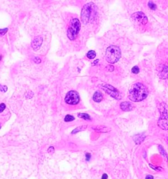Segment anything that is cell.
I'll return each mask as SVG.
<instances>
[{"mask_svg":"<svg viewBox=\"0 0 168 179\" xmlns=\"http://www.w3.org/2000/svg\"><path fill=\"white\" fill-rule=\"evenodd\" d=\"M148 95V90L145 85L141 83H136L130 87L128 98L133 102H141L145 99Z\"/></svg>","mask_w":168,"mask_h":179,"instance_id":"obj_1","label":"cell"},{"mask_svg":"<svg viewBox=\"0 0 168 179\" xmlns=\"http://www.w3.org/2000/svg\"><path fill=\"white\" fill-rule=\"evenodd\" d=\"M97 14V7L93 3H88L83 7L81 13V21L87 24L90 20L94 19Z\"/></svg>","mask_w":168,"mask_h":179,"instance_id":"obj_2","label":"cell"},{"mask_svg":"<svg viewBox=\"0 0 168 179\" xmlns=\"http://www.w3.org/2000/svg\"><path fill=\"white\" fill-rule=\"evenodd\" d=\"M160 117L158 120V125L164 131L168 130V106L165 102H161L158 105Z\"/></svg>","mask_w":168,"mask_h":179,"instance_id":"obj_3","label":"cell"},{"mask_svg":"<svg viewBox=\"0 0 168 179\" xmlns=\"http://www.w3.org/2000/svg\"><path fill=\"white\" fill-rule=\"evenodd\" d=\"M121 50L118 46L111 45L106 51L105 58L108 63L114 64L118 61L121 58Z\"/></svg>","mask_w":168,"mask_h":179,"instance_id":"obj_4","label":"cell"},{"mask_svg":"<svg viewBox=\"0 0 168 179\" xmlns=\"http://www.w3.org/2000/svg\"><path fill=\"white\" fill-rule=\"evenodd\" d=\"M81 28V23L78 19H73L70 21V25L67 30V36L70 40H75V36L79 33Z\"/></svg>","mask_w":168,"mask_h":179,"instance_id":"obj_5","label":"cell"},{"mask_svg":"<svg viewBox=\"0 0 168 179\" xmlns=\"http://www.w3.org/2000/svg\"><path fill=\"white\" fill-rule=\"evenodd\" d=\"M101 87L107 94H108L109 95L111 96L112 97H113L115 99L120 100L122 98V96H121L120 91L114 87L112 86V85L106 84V85H103Z\"/></svg>","mask_w":168,"mask_h":179,"instance_id":"obj_6","label":"cell"},{"mask_svg":"<svg viewBox=\"0 0 168 179\" xmlns=\"http://www.w3.org/2000/svg\"><path fill=\"white\" fill-rule=\"evenodd\" d=\"M64 100L68 104L71 105L77 104L80 102V96L76 91H70L66 94Z\"/></svg>","mask_w":168,"mask_h":179,"instance_id":"obj_7","label":"cell"},{"mask_svg":"<svg viewBox=\"0 0 168 179\" xmlns=\"http://www.w3.org/2000/svg\"><path fill=\"white\" fill-rule=\"evenodd\" d=\"M131 19H133V20L137 22L139 24H142V25H145L147 23V22H148L147 17L145 15L144 13H143L141 11L135 13L131 15Z\"/></svg>","mask_w":168,"mask_h":179,"instance_id":"obj_8","label":"cell"},{"mask_svg":"<svg viewBox=\"0 0 168 179\" xmlns=\"http://www.w3.org/2000/svg\"><path fill=\"white\" fill-rule=\"evenodd\" d=\"M158 75L162 80L168 78V64H160L158 67Z\"/></svg>","mask_w":168,"mask_h":179,"instance_id":"obj_9","label":"cell"},{"mask_svg":"<svg viewBox=\"0 0 168 179\" xmlns=\"http://www.w3.org/2000/svg\"><path fill=\"white\" fill-rule=\"evenodd\" d=\"M42 43H43V38L40 37V36H37V37H36L32 40L31 46L34 51H37L41 47Z\"/></svg>","mask_w":168,"mask_h":179,"instance_id":"obj_10","label":"cell"},{"mask_svg":"<svg viewBox=\"0 0 168 179\" xmlns=\"http://www.w3.org/2000/svg\"><path fill=\"white\" fill-rule=\"evenodd\" d=\"M135 106L131 102H123L120 104V108L124 112H129L133 110Z\"/></svg>","mask_w":168,"mask_h":179,"instance_id":"obj_11","label":"cell"},{"mask_svg":"<svg viewBox=\"0 0 168 179\" xmlns=\"http://www.w3.org/2000/svg\"><path fill=\"white\" fill-rule=\"evenodd\" d=\"M145 135L144 134H137L133 136V141L135 142L136 144H141L144 140L145 139Z\"/></svg>","mask_w":168,"mask_h":179,"instance_id":"obj_12","label":"cell"},{"mask_svg":"<svg viewBox=\"0 0 168 179\" xmlns=\"http://www.w3.org/2000/svg\"><path fill=\"white\" fill-rule=\"evenodd\" d=\"M95 131H96L98 133H108L109 131H111V129L107 127H104V126H97V127H94L93 128Z\"/></svg>","mask_w":168,"mask_h":179,"instance_id":"obj_13","label":"cell"},{"mask_svg":"<svg viewBox=\"0 0 168 179\" xmlns=\"http://www.w3.org/2000/svg\"><path fill=\"white\" fill-rule=\"evenodd\" d=\"M103 98V94L101 93V92H100V91H96V92L94 93V95H93V99L95 102H101Z\"/></svg>","mask_w":168,"mask_h":179,"instance_id":"obj_14","label":"cell"},{"mask_svg":"<svg viewBox=\"0 0 168 179\" xmlns=\"http://www.w3.org/2000/svg\"><path fill=\"white\" fill-rule=\"evenodd\" d=\"M158 150H159L160 153H161L162 155H163V157L165 158V160L167 161L168 160L167 154V152H165V150H164V148H163V146H162L161 145H159V146H158Z\"/></svg>","mask_w":168,"mask_h":179,"instance_id":"obj_15","label":"cell"},{"mask_svg":"<svg viewBox=\"0 0 168 179\" xmlns=\"http://www.w3.org/2000/svg\"><path fill=\"white\" fill-rule=\"evenodd\" d=\"M86 128H87V125H82V126L78 127L75 128V129L73 130V131L72 132V134H75L81 131H84Z\"/></svg>","mask_w":168,"mask_h":179,"instance_id":"obj_16","label":"cell"},{"mask_svg":"<svg viewBox=\"0 0 168 179\" xmlns=\"http://www.w3.org/2000/svg\"><path fill=\"white\" fill-rule=\"evenodd\" d=\"M78 117L80 118H82V119H86V120H91V119L89 115H88L87 114H86V113H79Z\"/></svg>","mask_w":168,"mask_h":179,"instance_id":"obj_17","label":"cell"},{"mask_svg":"<svg viewBox=\"0 0 168 179\" xmlns=\"http://www.w3.org/2000/svg\"><path fill=\"white\" fill-rule=\"evenodd\" d=\"M87 57L89 59H93L96 57V53L94 51H89L87 53Z\"/></svg>","mask_w":168,"mask_h":179,"instance_id":"obj_18","label":"cell"},{"mask_svg":"<svg viewBox=\"0 0 168 179\" xmlns=\"http://www.w3.org/2000/svg\"><path fill=\"white\" fill-rule=\"evenodd\" d=\"M75 118L71 115H66L64 118V121L65 122H70V121H74Z\"/></svg>","mask_w":168,"mask_h":179,"instance_id":"obj_19","label":"cell"},{"mask_svg":"<svg viewBox=\"0 0 168 179\" xmlns=\"http://www.w3.org/2000/svg\"><path fill=\"white\" fill-rule=\"evenodd\" d=\"M148 7H150V9H152V10H155L156 9V5L155 3H153L152 2H151V1H150V2H148Z\"/></svg>","mask_w":168,"mask_h":179,"instance_id":"obj_20","label":"cell"},{"mask_svg":"<svg viewBox=\"0 0 168 179\" xmlns=\"http://www.w3.org/2000/svg\"><path fill=\"white\" fill-rule=\"evenodd\" d=\"M131 72L134 74H137L139 73V68L138 66H135L133 67V68L131 69Z\"/></svg>","mask_w":168,"mask_h":179,"instance_id":"obj_21","label":"cell"},{"mask_svg":"<svg viewBox=\"0 0 168 179\" xmlns=\"http://www.w3.org/2000/svg\"><path fill=\"white\" fill-rule=\"evenodd\" d=\"M7 31H8V28H7L5 29H0V37L4 36Z\"/></svg>","mask_w":168,"mask_h":179,"instance_id":"obj_22","label":"cell"},{"mask_svg":"<svg viewBox=\"0 0 168 179\" xmlns=\"http://www.w3.org/2000/svg\"><path fill=\"white\" fill-rule=\"evenodd\" d=\"M5 104H3V103H2V104H0V113L3 112V111H4V110L5 109Z\"/></svg>","mask_w":168,"mask_h":179,"instance_id":"obj_23","label":"cell"},{"mask_svg":"<svg viewBox=\"0 0 168 179\" xmlns=\"http://www.w3.org/2000/svg\"><path fill=\"white\" fill-rule=\"evenodd\" d=\"M0 90H1V91H3V92H6L7 90V87L6 86V85H0Z\"/></svg>","mask_w":168,"mask_h":179,"instance_id":"obj_24","label":"cell"},{"mask_svg":"<svg viewBox=\"0 0 168 179\" xmlns=\"http://www.w3.org/2000/svg\"><path fill=\"white\" fill-rule=\"evenodd\" d=\"M34 62L36 64H40L41 62V60L39 57H34Z\"/></svg>","mask_w":168,"mask_h":179,"instance_id":"obj_25","label":"cell"},{"mask_svg":"<svg viewBox=\"0 0 168 179\" xmlns=\"http://www.w3.org/2000/svg\"><path fill=\"white\" fill-rule=\"evenodd\" d=\"M150 166L151 167V168L153 169H154V170H158V171H159V170H162V168L160 167H154V165H150Z\"/></svg>","mask_w":168,"mask_h":179,"instance_id":"obj_26","label":"cell"},{"mask_svg":"<svg viewBox=\"0 0 168 179\" xmlns=\"http://www.w3.org/2000/svg\"><path fill=\"white\" fill-rule=\"evenodd\" d=\"M55 152L54 147L51 146V147H49V149H48V152H49V153H53V152Z\"/></svg>","mask_w":168,"mask_h":179,"instance_id":"obj_27","label":"cell"},{"mask_svg":"<svg viewBox=\"0 0 168 179\" xmlns=\"http://www.w3.org/2000/svg\"><path fill=\"white\" fill-rule=\"evenodd\" d=\"M86 161H89L90 158H91V154H90L89 153H86Z\"/></svg>","mask_w":168,"mask_h":179,"instance_id":"obj_28","label":"cell"},{"mask_svg":"<svg viewBox=\"0 0 168 179\" xmlns=\"http://www.w3.org/2000/svg\"><path fill=\"white\" fill-rule=\"evenodd\" d=\"M106 68H109V70H108V71H109V72H112L113 70H114V66H111V65L108 66Z\"/></svg>","mask_w":168,"mask_h":179,"instance_id":"obj_29","label":"cell"},{"mask_svg":"<svg viewBox=\"0 0 168 179\" xmlns=\"http://www.w3.org/2000/svg\"><path fill=\"white\" fill-rule=\"evenodd\" d=\"M145 179H154V176H152V175H147V176H146Z\"/></svg>","mask_w":168,"mask_h":179,"instance_id":"obj_30","label":"cell"},{"mask_svg":"<svg viewBox=\"0 0 168 179\" xmlns=\"http://www.w3.org/2000/svg\"><path fill=\"white\" fill-rule=\"evenodd\" d=\"M102 179H108V175L106 174H103L102 176Z\"/></svg>","mask_w":168,"mask_h":179,"instance_id":"obj_31","label":"cell"},{"mask_svg":"<svg viewBox=\"0 0 168 179\" xmlns=\"http://www.w3.org/2000/svg\"><path fill=\"white\" fill-rule=\"evenodd\" d=\"M98 60H95V61L94 63H93V64H97V63H98Z\"/></svg>","mask_w":168,"mask_h":179,"instance_id":"obj_32","label":"cell"},{"mask_svg":"<svg viewBox=\"0 0 168 179\" xmlns=\"http://www.w3.org/2000/svg\"><path fill=\"white\" fill-rule=\"evenodd\" d=\"M2 56L1 55H0V60H2Z\"/></svg>","mask_w":168,"mask_h":179,"instance_id":"obj_33","label":"cell"}]
</instances>
